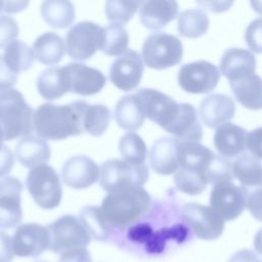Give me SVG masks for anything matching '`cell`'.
<instances>
[{
    "label": "cell",
    "mask_w": 262,
    "mask_h": 262,
    "mask_svg": "<svg viewBox=\"0 0 262 262\" xmlns=\"http://www.w3.org/2000/svg\"><path fill=\"white\" fill-rule=\"evenodd\" d=\"M87 102L82 100L68 104H41L34 113L33 126L37 135L43 139L61 140L81 135L83 115Z\"/></svg>",
    "instance_id": "cell-1"
},
{
    "label": "cell",
    "mask_w": 262,
    "mask_h": 262,
    "mask_svg": "<svg viewBox=\"0 0 262 262\" xmlns=\"http://www.w3.org/2000/svg\"><path fill=\"white\" fill-rule=\"evenodd\" d=\"M150 207V196L142 188L108 193L101 202L102 214L114 227L124 228L143 216Z\"/></svg>",
    "instance_id": "cell-2"
},
{
    "label": "cell",
    "mask_w": 262,
    "mask_h": 262,
    "mask_svg": "<svg viewBox=\"0 0 262 262\" xmlns=\"http://www.w3.org/2000/svg\"><path fill=\"white\" fill-rule=\"evenodd\" d=\"M33 108L16 89L0 93V127L6 141L29 136L34 130Z\"/></svg>",
    "instance_id": "cell-3"
},
{
    "label": "cell",
    "mask_w": 262,
    "mask_h": 262,
    "mask_svg": "<svg viewBox=\"0 0 262 262\" xmlns=\"http://www.w3.org/2000/svg\"><path fill=\"white\" fill-rule=\"evenodd\" d=\"M148 175L146 165L134 166L123 160L112 159L105 161L100 167L99 184L108 193L122 192L142 187Z\"/></svg>",
    "instance_id": "cell-4"
},
{
    "label": "cell",
    "mask_w": 262,
    "mask_h": 262,
    "mask_svg": "<svg viewBox=\"0 0 262 262\" xmlns=\"http://www.w3.org/2000/svg\"><path fill=\"white\" fill-rule=\"evenodd\" d=\"M183 55V46L178 37L158 32L150 34L142 45L141 57L145 66L163 70L178 64Z\"/></svg>",
    "instance_id": "cell-5"
},
{
    "label": "cell",
    "mask_w": 262,
    "mask_h": 262,
    "mask_svg": "<svg viewBox=\"0 0 262 262\" xmlns=\"http://www.w3.org/2000/svg\"><path fill=\"white\" fill-rule=\"evenodd\" d=\"M26 185L40 208L51 210L59 206L62 187L59 176L52 167L41 165L31 169L27 175Z\"/></svg>",
    "instance_id": "cell-6"
},
{
    "label": "cell",
    "mask_w": 262,
    "mask_h": 262,
    "mask_svg": "<svg viewBox=\"0 0 262 262\" xmlns=\"http://www.w3.org/2000/svg\"><path fill=\"white\" fill-rule=\"evenodd\" d=\"M50 234L49 249L53 253H63L68 250L86 248L91 236L74 215H64L51 222L48 226Z\"/></svg>",
    "instance_id": "cell-7"
},
{
    "label": "cell",
    "mask_w": 262,
    "mask_h": 262,
    "mask_svg": "<svg viewBox=\"0 0 262 262\" xmlns=\"http://www.w3.org/2000/svg\"><path fill=\"white\" fill-rule=\"evenodd\" d=\"M102 28L92 21H80L74 25L66 35L67 54L77 60L92 57L100 47Z\"/></svg>",
    "instance_id": "cell-8"
},
{
    "label": "cell",
    "mask_w": 262,
    "mask_h": 262,
    "mask_svg": "<svg viewBox=\"0 0 262 262\" xmlns=\"http://www.w3.org/2000/svg\"><path fill=\"white\" fill-rule=\"evenodd\" d=\"M220 70L206 60L183 64L178 72V84L186 92L192 94L209 93L218 84Z\"/></svg>",
    "instance_id": "cell-9"
},
{
    "label": "cell",
    "mask_w": 262,
    "mask_h": 262,
    "mask_svg": "<svg viewBox=\"0 0 262 262\" xmlns=\"http://www.w3.org/2000/svg\"><path fill=\"white\" fill-rule=\"evenodd\" d=\"M180 213L182 219L201 239L213 241L218 238L223 232L225 221L211 206L189 203L181 208Z\"/></svg>",
    "instance_id": "cell-10"
},
{
    "label": "cell",
    "mask_w": 262,
    "mask_h": 262,
    "mask_svg": "<svg viewBox=\"0 0 262 262\" xmlns=\"http://www.w3.org/2000/svg\"><path fill=\"white\" fill-rule=\"evenodd\" d=\"M246 196L244 187L235 185L232 181H222L214 184L211 190L210 205L224 221H231L245 210Z\"/></svg>",
    "instance_id": "cell-11"
},
{
    "label": "cell",
    "mask_w": 262,
    "mask_h": 262,
    "mask_svg": "<svg viewBox=\"0 0 262 262\" xmlns=\"http://www.w3.org/2000/svg\"><path fill=\"white\" fill-rule=\"evenodd\" d=\"M146 118L167 130L176 120L179 103L172 97L150 88H142L136 92Z\"/></svg>",
    "instance_id": "cell-12"
},
{
    "label": "cell",
    "mask_w": 262,
    "mask_h": 262,
    "mask_svg": "<svg viewBox=\"0 0 262 262\" xmlns=\"http://www.w3.org/2000/svg\"><path fill=\"white\" fill-rule=\"evenodd\" d=\"M11 239L14 256L20 258L39 256L50 245L48 228L37 223L18 225Z\"/></svg>",
    "instance_id": "cell-13"
},
{
    "label": "cell",
    "mask_w": 262,
    "mask_h": 262,
    "mask_svg": "<svg viewBox=\"0 0 262 262\" xmlns=\"http://www.w3.org/2000/svg\"><path fill=\"white\" fill-rule=\"evenodd\" d=\"M144 66L141 55L131 49L118 56L110 69V80L120 90L135 89L142 78Z\"/></svg>",
    "instance_id": "cell-14"
},
{
    "label": "cell",
    "mask_w": 262,
    "mask_h": 262,
    "mask_svg": "<svg viewBox=\"0 0 262 262\" xmlns=\"http://www.w3.org/2000/svg\"><path fill=\"white\" fill-rule=\"evenodd\" d=\"M23 184L12 176L0 180V228L17 226L23 219L20 205Z\"/></svg>",
    "instance_id": "cell-15"
},
{
    "label": "cell",
    "mask_w": 262,
    "mask_h": 262,
    "mask_svg": "<svg viewBox=\"0 0 262 262\" xmlns=\"http://www.w3.org/2000/svg\"><path fill=\"white\" fill-rule=\"evenodd\" d=\"M100 177V169L90 158L80 155L71 157L61 168V178L66 185L83 189L94 184Z\"/></svg>",
    "instance_id": "cell-16"
},
{
    "label": "cell",
    "mask_w": 262,
    "mask_h": 262,
    "mask_svg": "<svg viewBox=\"0 0 262 262\" xmlns=\"http://www.w3.org/2000/svg\"><path fill=\"white\" fill-rule=\"evenodd\" d=\"M66 68L70 78V92L89 96L100 92L105 86V76L97 69L80 62L66 64Z\"/></svg>",
    "instance_id": "cell-17"
},
{
    "label": "cell",
    "mask_w": 262,
    "mask_h": 262,
    "mask_svg": "<svg viewBox=\"0 0 262 262\" xmlns=\"http://www.w3.org/2000/svg\"><path fill=\"white\" fill-rule=\"evenodd\" d=\"M199 113L206 126L209 128H218L233 118L235 105L230 96L216 93L202 100Z\"/></svg>",
    "instance_id": "cell-18"
},
{
    "label": "cell",
    "mask_w": 262,
    "mask_h": 262,
    "mask_svg": "<svg viewBox=\"0 0 262 262\" xmlns=\"http://www.w3.org/2000/svg\"><path fill=\"white\" fill-rule=\"evenodd\" d=\"M256 57L253 52L243 48H229L220 60V73L229 81H237L255 74Z\"/></svg>",
    "instance_id": "cell-19"
},
{
    "label": "cell",
    "mask_w": 262,
    "mask_h": 262,
    "mask_svg": "<svg viewBox=\"0 0 262 262\" xmlns=\"http://www.w3.org/2000/svg\"><path fill=\"white\" fill-rule=\"evenodd\" d=\"M215 156L210 148L199 142L180 141L178 145L177 158L179 169L185 171L205 174L207 176L209 167Z\"/></svg>",
    "instance_id": "cell-20"
},
{
    "label": "cell",
    "mask_w": 262,
    "mask_h": 262,
    "mask_svg": "<svg viewBox=\"0 0 262 262\" xmlns=\"http://www.w3.org/2000/svg\"><path fill=\"white\" fill-rule=\"evenodd\" d=\"M178 14V3L172 0L142 1L139 7L141 24L149 30H160Z\"/></svg>",
    "instance_id": "cell-21"
},
{
    "label": "cell",
    "mask_w": 262,
    "mask_h": 262,
    "mask_svg": "<svg viewBox=\"0 0 262 262\" xmlns=\"http://www.w3.org/2000/svg\"><path fill=\"white\" fill-rule=\"evenodd\" d=\"M180 141L172 137L158 139L149 152L151 169L161 175L175 174L179 169L177 150Z\"/></svg>",
    "instance_id": "cell-22"
},
{
    "label": "cell",
    "mask_w": 262,
    "mask_h": 262,
    "mask_svg": "<svg viewBox=\"0 0 262 262\" xmlns=\"http://www.w3.org/2000/svg\"><path fill=\"white\" fill-rule=\"evenodd\" d=\"M247 135L248 133L244 128L227 122L216 129L214 145L221 157L234 158L247 149Z\"/></svg>",
    "instance_id": "cell-23"
},
{
    "label": "cell",
    "mask_w": 262,
    "mask_h": 262,
    "mask_svg": "<svg viewBox=\"0 0 262 262\" xmlns=\"http://www.w3.org/2000/svg\"><path fill=\"white\" fill-rule=\"evenodd\" d=\"M166 131L181 142H199L203 137L196 111L189 103H179L178 116Z\"/></svg>",
    "instance_id": "cell-24"
},
{
    "label": "cell",
    "mask_w": 262,
    "mask_h": 262,
    "mask_svg": "<svg viewBox=\"0 0 262 262\" xmlns=\"http://www.w3.org/2000/svg\"><path fill=\"white\" fill-rule=\"evenodd\" d=\"M50 147L45 139L39 136L21 137L15 146V156L19 163L27 168L46 165L50 160Z\"/></svg>",
    "instance_id": "cell-25"
},
{
    "label": "cell",
    "mask_w": 262,
    "mask_h": 262,
    "mask_svg": "<svg viewBox=\"0 0 262 262\" xmlns=\"http://www.w3.org/2000/svg\"><path fill=\"white\" fill-rule=\"evenodd\" d=\"M37 90L47 100L57 99L70 92V78L66 66L43 71L37 79Z\"/></svg>",
    "instance_id": "cell-26"
},
{
    "label": "cell",
    "mask_w": 262,
    "mask_h": 262,
    "mask_svg": "<svg viewBox=\"0 0 262 262\" xmlns=\"http://www.w3.org/2000/svg\"><path fill=\"white\" fill-rule=\"evenodd\" d=\"M115 119L119 127L126 131H135L144 123L145 115L139 97L135 94L123 96L116 104Z\"/></svg>",
    "instance_id": "cell-27"
},
{
    "label": "cell",
    "mask_w": 262,
    "mask_h": 262,
    "mask_svg": "<svg viewBox=\"0 0 262 262\" xmlns=\"http://www.w3.org/2000/svg\"><path fill=\"white\" fill-rule=\"evenodd\" d=\"M230 88L235 99L245 107L262 110V78L256 74L231 82Z\"/></svg>",
    "instance_id": "cell-28"
},
{
    "label": "cell",
    "mask_w": 262,
    "mask_h": 262,
    "mask_svg": "<svg viewBox=\"0 0 262 262\" xmlns=\"http://www.w3.org/2000/svg\"><path fill=\"white\" fill-rule=\"evenodd\" d=\"M35 58L46 66L58 63L64 54L66 44L60 36L53 32L40 35L33 44Z\"/></svg>",
    "instance_id": "cell-29"
},
{
    "label": "cell",
    "mask_w": 262,
    "mask_h": 262,
    "mask_svg": "<svg viewBox=\"0 0 262 262\" xmlns=\"http://www.w3.org/2000/svg\"><path fill=\"white\" fill-rule=\"evenodd\" d=\"M233 176L244 188L262 185V164L259 159L249 152H244L231 163Z\"/></svg>",
    "instance_id": "cell-30"
},
{
    "label": "cell",
    "mask_w": 262,
    "mask_h": 262,
    "mask_svg": "<svg viewBox=\"0 0 262 262\" xmlns=\"http://www.w3.org/2000/svg\"><path fill=\"white\" fill-rule=\"evenodd\" d=\"M43 19L55 29H64L72 25L75 19V6L66 0H48L41 5Z\"/></svg>",
    "instance_id": "cell-31"
},
{
    "label": "cell",
    "mask_w": 262,
    "mask_h": 262,
    "mask_svg": "<svg viewBox=\"0 0 262 262\" xmlns=\"http://www.w3.org/2000/svg\"><path fill=\"white\" fill-rule=\"evenodd\" d=\"M129 36L122 25L110 24L102 28L99 50L110 56H120L128 50Z\"/></svg>",
    "instance_id": "cell-32"
},
{
    "label": "cell",
    "mask_w": 262,
    "mask_h": 262,
    "mask_svg": "<svg viewBox=\"0 0 262 262\" xmlns=\"http://www.w3.org/2000/svg\"><path fill=\"white\" fill-rule=\"evenodd\" d=\"M2 55L6 66L15 74L29 70L35 59L33 49L19 40L10 42Z\"/></svg>",
    "instance_id": "cell-33"
},
{
    "label": "cell",
    "mask_w": 262,
    "mask_h": 262,
    "mask_svg": "<svg viewBox=\"0 0 262 262\" xmlns=\"http://www.w3.org/2000/svg\"><path fill=\"white\" fill-rule=\"evenodd\" d=\"M209 24V17L202 9H187L178 15V32L186 38L203 36L208 31Z\"/></svg>",
    "instance_id": "cell-34"
},
{
    "label": "cell",
    "mask_w": 262,
    "mask_h": 262,
    "mask_svg": "<svg viewBox=\"0 0 262 262\" xmlns=\"http://www.w3.org/2000/svg\"><path fill=\"white\" fill-rule=\"evenodd\" d=\"M79 219L90 236L97 241H105L110 233L106 222L100 207L85 206L81 209Z\"/></svg>",
    "instance_id": "cell-35"
},
{
    "label": "cell",
    "mask_w": 262,
    "mask_h": 262,
    "mask_svg": "<svg viewBox=\"0 0 262 262\" xmlns=\"http://www.w3.org/2000/svg\"><path fill=\"white\" fill-rule=\"evenodd\" d=\"M119 151L123 161L134 166L144 165L147 156V149L143 139L135 132H128L121 137Z\"/></svg>",
    "instance_id": "cell-36"
},
{
    "label": "cell",
    "mask_w": 262,
    "mask_h": 262,
    "mask_svg": "<svg viewBox=\"0 0 262 262\" xmlns=\"http://www.w3.org/2000/svg\"><path fill=\"white\" fill-rule=\"evenodd\" d=\"M111 112L103 104L87 103L83 115V130L92 136L102 135L110 124Z\"/></svg>",
    "instance_id": "cell-37"
},
{
    "label": "cell",
    "mask_w": 262,
    "mask_h": 262,
    "mask_svg": "<svg viewBox=\"0 0 262 262\" xmlns=\"http://www.w3.org/2000/svg\"><path fill=\"white\" fill-rule=\"evenodd\" d=\"M141 2L137 0H108L105 3V15L112 24L123 26L133 17Z\"/></svg>",
    "instance_id": "cell-38"
},
{
    "label": "cell",
    "mask_w": 262,
    "mask_h": 262,
    "mask_svg": "<svg viewBox=\"0 0 262 262\" xmlns=\"http://www.w3.org/2000/svg\"><path fill=\"white\" fill-rule=\"evenodd\" d=\"M174 182L178 190L189 195H196L205 190L209 183L205 174L178 169L174 174Z\"/></svg>",
    "instance_id": "cell-39"
},
{
    "label": "cell",
    "mask_w": 262,
    "mask_h": 262,
    "mask_svg": "<svg viewBox=\"0 0 262 262\" xmlns=\"http://www.w3.org/2000/svg\"><path fill=\"white\" fill-rule=\"evenodd\" d=\"M208 181L210 183H218L222 181H232L233 174L231 163L221 156H215L208 170Z\"/></svg>",
    "instance_id": "cell-40"
},
{
    "label": "cell",
    "mask_w": 262,
    "mask_h": 262,
    "mask_svg": "<svg viewBox=\"0 0 262 262\" xmlns=\"http://www.w3.org/2000/svg\"><path fill=\"white\" fill-rule=\"evenodd\" d=\"M245 39L252 51L262 53V17L256 18L250 23L246 30Z\"/></svg>",
    "instance_id": "cell-41"
},
{
    "label": "cell",
    "mask_w": 262,
    "mask_h": 262,
    "mask_svg": "<svg viewBox=\"0 0 262 262\" xmlns=\"http://www.w3.org/2000/svg\"><path fill=\"white\" fill-rule=\"evenodd\" d=\"M18 26L14 18L1 15L0 16V48L6 47L10 42L18 36Z\"/></svg>",
    "instance_id": "cell-42"
},
{
    "label": "cell",
    "mask_w": 262,
    "mask_h": 262,
    "mask_svg": "<svg viewBox=\"0 0 262 262\" xmlns=\"http://www.w3.org/2000/svg\"><path fill=\"white\" fill-rule=\"evenodd\" d=\"M246 189V208L249 210L251 215L262 221V185Z\"/></svg>",
    "instance_id": "cell-43"
},
{
    "label": "cell",
    "mask_w": 262,
    "mask_h": 262,
    "mask_svg": "<svg viewBox=\"0 0 262 262\" xmlns=\"http://www.w3.org/2000/svg\"><path fill=\"white\" fill-rule=\"evenodd\" d=\"M246 147L251 155L262 160V127L256 128L248 133Z\"/></svg>",
    "instance_id": "cell-44"
},
{
    "label": "cell",
    "mask_w": 262,
    "mask_h": 262,
    "mask_svg": "<svg viewBox=\"0 0 262 262\" xmlns=\"http://www.w3.org/2000/svg\"><path fill=\"white\" fill-rule=\"evenodd\" d=\"M17 81V74L13 73L5 63L3 55H0V93L12 89Z\"/></svg>",
    "instance_id": "cell-45"
},
{
    "label": "cell",
    "mask_w": 262,
    "mask_h": 262,
    "mask_svg": "<svg viewBox=\"0 0 262 262\" xmlns=\"http://www.w3.org/2000/svg\"><path fill=\"white\" fill-rule=\"evenodd\" d=\"M58 262H91V255L86 248L68 250L60 254Z\"/></svg>",
    "instance_id": "cell-46"
},
{
    "label": "cell",
    "mask_w": 262,
    "mask_h": 262,
    "mask_svg": "<svg viewBox=\"0 0 262 262\" xmlns=\"http://www.w3.org/2000/svg\"><path fill=\"white\" fill-rule=\"evenodd\" d=\"M14 253L12 250V239L4 231H0V262H11Z\"/></svg>",
    "instance_id": "cell-47"
},
{
    "label": "cell",
    "mask_w": 262,
    "mask_h": 262,
    "mask_svg": "<svg viewBox=\"0 0 262 262\" xmlns=\"http://www.w3.org/2000/svg\"><path fill=\"white\" fill-rule=\"evenodd\" d=\"M14 165V156L11 149L4 145L0 149V177L7 175Z\"/></svg>",
    "instance_id": "cell-48"
},
{
    "label": "cell",
    "mask_w": 262,
    "mask_h": 262,
    "mask_svg": "<svg viewBox=\"0 0 262 262\" xmlns=\"http://www.w3.org/2000/svg\"><path fill=\"white\" fill-rule=\"evenodd\" d=\"M228 262H258V258L257 255L251 250L244 249L234 253Z\"/></svg>",
    "instance_id": "cell-49"
},
{
    "label": "cell",
    "mask_w": 262,
    "mask_h": 262,
    "mask_svg": "<svg viewBox=\"0 0 262 262\" xmlns=\"http://www.w3.org/2000/svg\"><path fill=\"white\" fill-rule=\"evenodd\" d=\"M199 5H202L203 7H206L207 9L214 11V12H220L228 9L232 2L228 1H199Z\"/></svg>",
    "instance_id": "cell-50"
},
{
    "label": "cell",
    "mask_w": 262,
    "mask_h": 262,
    "mask_svg": "<svg viewBox=\"0 0 262 262\" xmlns=\"http://www.w3.org/2000/svg\"><path fill=\"white\" fill-rule=\"evenodd\" d=\"M29 5V1H4L3 10L7 13H15L24 10Z\"/></svg>",
    "instance_id": "cell-51"
},
{
    "label": "cell",
    "mask_w": 262,
    "mask_h": 262,
    "mask_svg": "<svg viewBox=\"0 0 262 262\" xmlns=\"http://www.w3.org/2000/svg\"><path fill=\"white\" fill-rule=\"evenodd\" d=\"M254 248L255 251L262 256V228H260L254 236Z\"/></svg>",
    "instance_id": "cell-52"
},
{
    "label": "cell",
    "mask_w": 262,
    "mask_h": 262,
    "mask_svg": "<svg viewBox=\"0 0 262 262\" xmlns=\"http://www.w3.org/2000/svg\"><path fill=\"white\" fill-rule=\"evenodd\" d=\"M250 4L257 13L262 15V1H251Z\"/></svg>",
    "instance_id": "cell-53"
},
{
    "label": "cell",
    "mask_w": 262,
    "mask_h": 262,
    "mask_svg": "<svg viewBox=\"0 0 262 262\" xmlns=\"http://www.w3.org/2000/svg\"><path fill=\"white\" fill-rule=\"evenodd\" d=\"M5 140V138H4V133H3V131H2V129H1V127H0V149L4 146L3 145V141Z\"/></svg>",
    "instance_id": "cell-54"
},
{
    "label": "cell",
    "mask_w": 262,
    "mask_h": 262,
    "mask_svg": "<svg viewBox=\"0 0 262 262\" xmlns=\"http://www.w3.org/2000/svg\"><path fill=\"white\" fill-rule=\"evenodd\" d=\"M3 10V1H0V12Z\"/></svg>",
    "instance_id": "cell-55"
},
{
    "label": "cell",
    "mask_w": 262,
    "mask_h": 262,
    "mask_svg": "<svg viewBox=\"0 0 262 262\" xmlns=\"http://www.w3.org/2000/svg\"><path fill=\"white\" fill-rule=\"evenodd\" d=\"M36 262H46V261H43V260H38V261H36Z\"/></svg>",
    "instance_id": "cell-56"
},
{
    "label": "cell",
    "mask_w": 262,
    "mask_h": 262,
    "mask_svg": "<svg viewBox=\"0 0 262 262\" xmlns=\"http://www.w3.org/2000/svg\"><path fill=\"white\" fill-rule=\"evenodd\" d=\"M258 262H262V260H258Z\"/></svg>",
    "instance_id": "cell-57"
}]
</instances>
